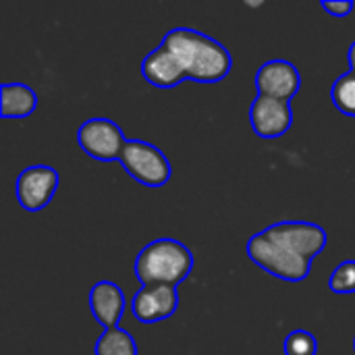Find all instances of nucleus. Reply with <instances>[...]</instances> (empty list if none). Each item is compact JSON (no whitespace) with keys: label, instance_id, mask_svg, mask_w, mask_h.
<instances>
[{"label":"nucleus","instance_id":"nucleus-9","mask_svg":"<svg viewBox=\"0 0 355 355\" xmlns=\"http://www.w3.org/2000/svg\"><path fill=\"white\" fill-rule=\"evenodd\" d=\"M256 87L260 96H270L291 102V98L302 87V75L297 67L289 60L283 58L268 60L256 73Z\"/></svg>","mask_w":355,"mask_h":355},{"label":"nucleus","instance_id":"nucleus-6","mask_svg":"<svg viewBox=\"0 0 355 355\" xmlns=\"http://www.w3.org/2000/svg\"><path fill=\"white\" fill-rule=\"evenodd\" d=\"M56 189H58V173L46 164L27 166L25 171H21L15 183L17 200L21 208H25L27 212H37L46 208L54 198Z\"/></svg>","mask_w":355,"mask_h":355},{"label":"nucleus","instance_id":"nucleus-5","mask_svg":"<svg viewBox=\"0 0 355 355\" xmlns=\"http://www.w3.org/2000/svg\"><path fill=\"white\" fill-rule=\"evenodd\" d=\"M77 144L87 156L102 162H112L121 160L127 137L114 121L98 116L85 121L77 129Z\"/></svg>","mask_w":355,"mask_h":355},{"label":"nucleus","instance_id":"nucleus-11","mask_svg":"<svg viewBox=\"0 0 355 355\" xmlns=\"http://www.w3.org/2000/svg\"><path fill=\"white\" fill-rule=\"evenodd\" d=\"M2 119H25L37 106V94L25 83H4L0 87Z\"/></svg>","mask_w":355,"mask_h":355},{"label":"nucleus","instance_id":"nucleus-7","mask_svg":"<svg viewBox=\"0 0 355 355\" xmlns=\"http://www.w3.org/2000/svg\"><path fill=\"white\" fill-rule=\"evenodd\" d=\"M250 123L258 137L277 139L285 135L293 125L291 102L258 94L250 108Z\"/></svg>","mask_w":355,"mask_h":355},{"label":"nucleus","instance_id":"nucleus-8","mask_svg":"<svg viewBox=\"0 0 355 355\" xmlns=\"http://www.w3.org/2000/svg\"><path fill=\"white\" fill-rule=\"evenodd\" d=\"M177 308H179L177 287L171 285H146L135 293L131 302V312L141 324L168 320L177 312Z\"/></svg>","mask_w":355,"mask_h":355},{"label":"nucleus","instance_id":"nucleus-16","mask_svg":"<svg viewBox=\"0 0 355 355\" xmlns=\"http://www.w3.org/2000/svg\"><path fill=\"white\" fill-rule=\"evenodd\" d=\"M322 8L335 17H347L354 10V2L352 0H341V2H331V0H322Z\"/></svg>","mask_w":355,"mask_h":355},{"label":"nucleus","instance_id":"nucleus-3","mask_svg":"<svg viewBox=\"0 0 355 355\" xmlns=\"http://www.w3.org/2000/svg\"><path fill=\"white\" fill-rule=\"evenodd\" d=\"M193 270L191 250L177 239L150 241L135 260V277L146 285H171L177 287Z\"/></svg>","mask_w":355,"mask_h":355},{"label":"nucleus","instance_id":"nucleus-17","mask_svg":"<svg viewBox=\"0 0 355 355\" xmlns=\"http://www.w3.org/2000/svg\"><path fill=\"white\" fill-rule=\"evenodd\" d=\"M347 60H349V67H352V73H355V42L349 46V52H347Z\"/></svg>","mask_w":355,"mask_h":355},{"label":"nucleus","instance_id":"nucleus-2","mask_svg":"<svg viewBox=\"0 0 355 355\" xmlns=\"http://www.w3.org/2000/svg\"><path fill=\"white\" fill-rule=\"evenodd\" d=\"M327 248V231L316 223L283 220L248 241L250 260L268 275L300 283L308 279L312 260Z\"/></svg>","mask_w":355,"mask_h":355},{"label":"nucleus","instance_id":"nucleus-4","mask_svg":"<svg viewBox=\"0 0 355 355\" xmlns=\"http://www.w3.org/2000/svg\"><path fill=\"white\" fill-rule=\"evenodd\" d=\"M121 164L137 183L146 187H162L173 175L171 162L162 150L144 139H127L121 154Z\"/></svg>","mask_w":355,"mask_h":355},{"label":"nucleus","instance_id":"nucleus-10","mask_svg":"<svg viewBox=\"0 0 355 355\" xmlns=\"http://www.w3.org/2000/svg\"><path fill=\"white\" fill-rule=\"evenodd\" d=\"M127 300L123 289L116 283L100 281L89 291V310L96 322H100L106 329L119 327V320L123 318Z\"/></svg>","mask_w":355,"mask_h":355},{"label":"nucleus","instance_id":"nucleus-15","mask_svg":"<svg viewBox=\"0 0 355 355\" xmlns=\"http://www.w3.org/2000/svg\"><path fill=\"white\" fill-rule=\"evenodd\" d=\"M318 341L308 331H293L285 339V355H316Z\"/></svg>","mask_w":355,"mask_h":355},{"label":"nucleus","instance_id":"nucleus-1","mask_svg":"<svg viewBox=\"0 0 355 355\" xmlns=\"http://www.w3.org/2000/svg\"><path fill=\"white\" fill-rule=\"evenodd\" d=\"M231 64V54L220 42L191 27H175L144 58L141 75L152 85L166 89L185 79L200 83L223 81Z\"/></svg>","mask_w":355,"mask_h":355},{"label":"nucleus","instance_id":"nucleus-13","mask_svg":"<svg viewBox=\"0 0 355 355\" xmlns=\"http://www.w3.org/2000/svg\"><path fill=\"white\" fill-rule=\"evenodd\" d=\"M333 104L347 116H355V73H343L331 87Z\"/></svg>","mask_w":355,"mask_h":355},{"label":"nucleus","instance_id":"nucleus-14","mask_svg":"<svg viewBox=\"0 0 355 355\" xmlns=\"http://www.w3.org/2000/svg\"><path fill=\"white\" fill-rule=\"evenodd\" d=\"M329 289L341 295L355 293V260H345L333 270L329 279Z\"/></svg>","mask_w":355,"mask_h":355},{"label":"nucleus","instance_id":"nucleus-12","mask_svg":"<svg viewBox=\"0 0 355 355\" xmlns=\"http://www.w3.org/2000/svg\"><path fill=\"white\" fill-rule=\"evenodd\" d=\"M96 355H137L135 339L121 327L106 329L96 341Z\"/></svg>","mask_w":355,"mask_h":355}]
</instances>
